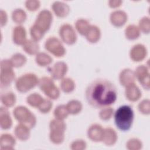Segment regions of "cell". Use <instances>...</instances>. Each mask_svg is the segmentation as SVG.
Segmentation results:
<instances>
[{
  "label": "cell",
  "instance_id": "obj_1",
  "mask_svg": "<svg viewBox=\"0 0 150 150\" xmlns=\"http://www.w3.org/2000/svg\"><path fill=\"white\" fill-rule=\"evenodd\" d=\"M117 96L116 87L111 82L105 79H98L92 81L86 90L87 102L95 108H105L114 104Z\"/></svg>",
  "mask_w": 150,
  "mask_h": 150
},
{
  "label": "cell",
  "instance_id": "obj_2",
  "mask_svg": "<svg viewBox=\"0 0 150 150\" xmlns=\"http://www.w3.org/2000/svg\"><path fill=\"white\" fill-rule=\"evenodd\" d=\"M134 120V111L127 105L120 107L115 112L114 120L117 128L123 131L130 129Z\"/></svg>",
  "mask_w": 150,
  "mask_h": 150
},
{
  "label": "cell",
  "instance_id": "obj_3",
  "mask_svg": "<svg viewBox=\"0 0 150 150\" xmlns=\"http://www.w3.org/2000/svg\"><path fill=\"white\" fill-rule=\"evenodd\" d=\"M12 63L8 60H4L1 63V87L10 85L15 76L11 69Z\"/></svg>",
  "mask_w": 150,
  "mask_h": 150
},
{
  "label": "cell",
  "instance_id": "obj_4",
  "mask_svg": "<svg viewBox=\"0 0 150 150\" xmlns=\"http://www.w3.org/2000/svg\"><path fill=\"white\" fill-rule=\"evenodd\" d=\"M36 83V77L34 74H28L21 76L16 80V86L18 91L26 92L33 87Z\"/></svg>",
  "mask_w": 150,
  "mask_h": 150
},
{
  "label": "cell",
  "instance_id": "obj_5",
  "mask_svg": "<svg viewBox=\"0 0 150 150\" xmlns=\"http://www.w3.org/2000/svg\"><path fill=\"white\" fill-rule=\"evenodd\" d=\"M39 87L46 95L53 99L57 98L59 96L57 88L54 86L53 81L48 77L42 78L39 82Z\"/></svg>",
  "mask_w": 150,
  "mask_h": 150
},
{
  "label": "cell",
  "instance_id": "obj_6",
  "mask_svg": "<svg viewBox=\"0 0 150 150\" xmlns=\"http://www.w3.org/2000/svg\"><path fill=\"white\" fill-rule=\"evenodd\" d=\"M45 48L54 55L60 57L65 53V50L60 42L54 37L49 38L45 43Z\"/></svg>",
  "mask_w": 150,
  "mask_h": 150
},
{
  "label": "cell",
  "instance_id": "obj_7",
  "mask_svg": "<svg viewBox=\"0 0 150 150\" xmlns=\"http://www.w3.org/2000/svg\"><path fill=\"white\" fill-rule=\"evenodd\" d=\"M52 17V16L49 11L46 10L41 11L37 18L35 26L37 27L42 26V30L43 32L48 30L50 25Z\"/></svg>",
  "mask_w": 150,
  "mask_h": 150
},
{
  "label": "cell",
  "instance_id": "obj_8",
  "mask_svg": "<svg viewBox=\"0 0 150 150\" xmlns=\"http://www.w3.org/2000/svg\"><path fill=\"white\" fill-rule=\"evenodd\" d=\"M60 35L63 40L68 44L73 43L76 41L75 32L72 27L69 25H64L60 28Z\"/></svg>",
  "mask_w": 150,
  "mask_h": 150
},
{
  "label": "cell",
  "instance_id": "obj_9",
  "mask_svg": "<svg viewBox=\"0 0 150 150\" xmlns=\"http://www.w3.org/2000/svg\"><path fill=\"white\" fill-rule=\"evenodd\" d=\"M13 115H15V118L21 122H27V117L32 115V114H30V112L25 107H16V108L13 111Z\"/></svg>",
  "mask_w": 150,
  "mask_h": 150
},
{
  "label": "cell",
  "instance_id": "obj_10",
  "mask_svg": "<svg viewBox=\"0 0 150 150\" xmlns=\"http://www.w3.org/2000/svg\"><path fill=\"white\" fill-rule=\"evenodd\" d=\"M25 38L26 32L24 28L20 26L15 27L13 32V42L18 45H21L24 43Z\"/></svg>",
  "mask_w": 150,
  "mask_h": 150
},
{
  "label": "cell",
  "instance_id": "obj_11",
  "mask_svg": "<svg viewBox=\"0 0 150 150\" xmlns=\"http://www.w3.org/2000/svg\"><path fill=\"white\" fill-rule=\"evenodd\" d=\"M0 117H1V127L4 129H8L11 127L12 125V121L9 117L8 110L4 108H1L0 111Z\"/></svg>",
  "mask_w": 150,
  "mask_h": 150
},
{
  "label": "cell",
  "instance_id": "obj_12",
  "mask_svg": "<svg viewBox=\"0 0 150 150\" xmlns=\"http://www.w3.org/2000/svg\"><path fill=\"white\" fill-rule=\"evenodd\" d=\"M1 101L3 104L6 107H11L15 104V95L12 93H8L1 95Z\"/></svg>",
  "mask_w": 150,
  "mask_h": 150
},
{
  "label": "cell",
  "instance_id": "obj_13",
  "mask_svg": "<svg viewBox=\"0 0 150 150\" xmlns=\"http://www.w3.org/2000/svg\"><path fill=\"white\" fill-rule=\"evenodd\" d=\"M66 111V110L64 105H60L55 109L54 115L60 119L66 118L67 115V112H64Z\"/></svg>",
  "mask_w": 150,
  "mask_h": 150
},
{
  "label": "cell",
  "instance_id": "obj_14",
  "mask_svg": "<svg viewBox=\"0 0 150 150\" xmlns=\"http://www.w3.org/2000/svg\"><path fill=\"white\" fill-rule=\"evenodd\" d=\"M68 107H69V108L73 107V108H71L69 110V111L70 112V113H71V114H76L79 111H80L81 109H79L77 108H81V105L80 103H79L77 101H71L69 102V104H68Z\"/></svg>",
  "mask_w": 150,
  "mask_h": 150
},
{
  "label": "cell",
  "instance_id": "obj_15",
  "mask_svg": "<svg viewBox=\"0 0 150 150\" xmlns=\"http://www.w3.org/2000/svg\"><path fill=\"white\" fill-rule=\"evenodd\" d=\"M36 45L37 44L35 43L34 42L29 40H28L26 42V43L23 46V48L27 53H29L30 54H35L37 52V50H38V49L32 48V47Z\"/></svg>",
  "mask_w": 150,
  "mask_h": 150
},
{
  "label": "cell",
  "instance_id": "obj_16",
  "mask_svg": "<svg viewBox=\"0 0 150 150\" xmlns=\"http://www.w3.org/2000/svg\"><path fill=\"white\" fill-rule=\"evenodd\" d=\"M42 104V105L39 108V109L42 112H44L49 111L50 109L51 105H52V104H51V103L48 100H45Z\"/></svg>",
  "mask_w": 150,
  "mask_h": 150
},
{
  "label": "cell",
  "instance_id": "obj_17",
  "mask_svg": "<svg viewBox=\"0 0 150 150\" xmlns=\"http://www.w3.org/2000/svg\"><path fill=\"white\" fill-rule=\"evenodd\" d=\"M108 110H104L103 111H102L101 112V114H100V117L101 118L103 119V120H107V119H109L111 115V112H108V114L107 113V111H108Z\"/></svg>",
  "mask_w": 150,
  "mask_h": 150
}]
</instances>
